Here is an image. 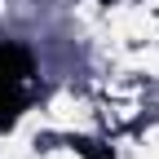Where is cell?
<instances>
[{"instance_id": "6da1fadb", "label": "cell", "mask_w": 159, "mask_h": 159, "mask_svg": "<svg viewBox=\"0 0 159 159\" xmlns=\"http://www.w3.org/2000/svg\"><path fill=\"white\" fill-rule=\"evenodd\" d=\"M27 75H31V53L22 44H0V124L18 119Z\"/></svg>"}]
</instances>
